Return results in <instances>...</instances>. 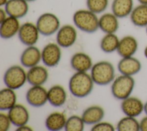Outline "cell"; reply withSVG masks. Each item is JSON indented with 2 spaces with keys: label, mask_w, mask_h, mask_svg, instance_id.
Returning <instances> with one entry per match:
<instances>
[{
  "label": "cell",
  "mask_w": 147,
  "mask_h": 131,
  "mask_svg": "<svg viewBox=\"0 0 147 131\" xmlns=\"http://www.w3.org/2000/svg\"><path fill=\"white\" fill-rule=\"evenodd\" d=\"M94 83L91 75L86 72H76L69 80V90L76 98H84L92 92Z\"/></svg>",
  "instance_id": "obj_1"
},
{
  "label": "cell",
  "mask_w": 147,
  "mask_h": 131,
  "mask_svg": "<svg viewBox=\"0 0 147 131\" xmlns=\"http://www.w3.org/2000/svg\"><path fill=\"white\" fill-rule=\"evenodd\" d=\"M73 22L80 31L91 33L99 29V18L89 9H79L73 15Z\"/></svg>",
  "instance_id": "obj_2"
},
{
  "label": "cell",
  "mask_w": 147,
  "mask_h": 131,
  "mask_svg": "<svg viewBox=\"0 0 147 131\" xmlns=\"http://www.w3.org/2000/svg\"><path fill=\"white\" fill-rule=\"evenodd\" d=\"M91 76L94 83L99 85H106L114 80L115 69L108 61H100L92 65Z\"/></svg>",
  "instance_id": "obj_3"
},
{
  "label": "cell",
  "mask_w": 147,
  "mask_h": 131,
  "mask_svg": "<svg viewBox=\"0 0 147 131\" xmlns=\"http://www.w3.org/2000/svg\"><path fill=\"white\" fill-rule=\"evenodd\" d=\"M135 84L133 76L121 74L113 80L111 87V93L115 98L122 100L131 95Z\"/></svg>",
  "instance_id": "obj_4"
},
{
  "label": "cell",
  "mask_w": 147,
  "mask_h": 131,
  "mask_svg": "<svg viewBox=\"0 0 147 131\" xmlns=\"http://www.w3.org/2000/svg\"><path fill=\"white\" fill-rule=\"evenodd\" d=\"M26 81H27L26 73L19 65L9 67L3 76V81L6 86L14 90L22 87Z\"/></svg>",
  "instance_id": "obj_5"
},
{
  "label": "cell",
  "mask_w": 147,
  "mask_h": 131,
  "mask_svg": "<svg viewBox=\"0 0 147 131\" xmlns=\"http://www.w3.org/2000/svg\"><path fill=\"white\" fill-rule=\"evenodd\" d=\"M36 24L40 33L46 36L54 34L60 28L59 18L55 14L49 12L41 14L38 17Z\"/></svg>",
  "instance_id": "obj_6"
},
{
  "label": "cell",
  "mask_w": 147,
  "mask_h": 131,
  "mask_svg": "<svg viewBox=\"0 0 147 131\" xmlns=\"http://www.w3.org/2000/svg\"><path fill=\"white\" fill-rule=\"evenodd\" d=\"M40 32L36 26L30 22H26L21 25L18 36L21 42L27 46H34L38 41Z\"/></svg>",
  "instance_id": "obj_7"
},
{
  "label": "cell",
  "mask_w": 147,
  "mask_h": 131,
  "mask_svg": "<svg viewBox=\"0 0 147 131\" xmlns=\"http://www.w3.org/2000/svg\"><path fill=\"white\" fill-rule=\"evenodd\" d=\"M77 36V31L74 26L69 24L64 25L57 32V44L63 48L69 47L75 43Z\"/></svg>",
  "instance_id": "obj_8"
},
{
  "label": "cell",
  "mask_w": 147,
  "mask_h": 131,
  "mask_svg": "<svg viewBox=\"0 0 147 131\" xmlns=\"http://www.w3.org/2000/svg\"><path fill=\"white\" fill-rule=\"evenodd\" d=\"M61 55V49L58 44L49 43L42 50L41 60L47 66L54 67L60 62Z\"/></svg>",
  "instance_id": "obj_9"
},
{
  "label": "cell",
  "mask_w": 147,
  "mask_h": 131,
  "mask_svg": "<svg viewBox=\"0 0 147 131\" xmlns=\"http://www.w3.org/2000/svg\"><path fill=\"white\" fill-rule=\"evenodd\" d=\"M26 99L33 107H41L48 101V91L41 85H32L26 93Z\"/></svg>",
  "instance_id": "obj_10"
},
{
  "label": "cell",
  "mask_w": 147,
  "mask_h": 131,
  "mask_svg": "<svg viewBox=\"0 0 147 131\" xmlns=\"http://www.w3.org/2000/svg\"><path fill=\"white\" fill-rule=\"evenodd\" d=\"M121 108L125 115L137 117L144 111V103L140 99L130 96L122 100Z\"/></svg>",
  "instance_id": "obj_11"
},
{
  "label": "cell",
  "mask_w": 147,
  "mask_h": 131,
  "mask_svg": "<svg viewBox=\"0 0 147 131\" xmlns=\"http://www.w3.org/2000/svg\"><path fill=\"white\" fill-rule=\"evenodd\" d=\"M117 68L121 74L133 76L140 72L142 65L140 61L133 56L122 57L118 63Z\"/></svg>",
  "instance_id": "obj_12"
},
{
  "label": "cell",
  "mask_w": 147,
  "mask_h": 131,
  "mask_svg": "<svg viewBox=\"0 0 147 131\" xmlns=\"http://www.w3.org/2000/svg\"><path fill=\"white\" fill-rule=\"evenodd\" d=\"M138 48V43L136 38L131 35H126L119 40L117 51L122 57L133 56Z\"/></svg>",
  "instance_id": "obj_13"
},
{
  "label": "cell",
  "mask_w": 147,
  "mask_h": 131,
  "mask_svg": "<svg viewBox=\"0 0 147 131\" xmlns=\"http://www.w3.org/2000/svg\"><path fill=\"white\" fill-rule=\"evenodd\" d=\"M4 6L8 16L18 19L25 16L29 10L28 2L26 0H9Z\"/></svg>",
  "instance_id": "obj_14"
},
{
  "label": "cell",
  "mask_w": 147,
  "mask_h": 131,
  "mask_svg": "<svg viewBox=\"0 0 147 131\" xmlns=\"http://www.w3.org/2000/svg\"><path fill=\"white\" fill-rule=\"evenodd\" d=\"M21 25L18 18L8 16L0 23V35L2 39H8L18 34Z\"/></svg>",
  "instance_id": "obj_15"
},
{
  "label": "cell",
  "mask_w": 147,
  "mask_h": 131,
  "mask_svg": "<svg viewBox=\"0 0 147 131\" xmlns=\"http://www.w3.org/2000/svg\"><path fill=\"white\" fill-rule=\"evenodd\" d=\"M7 115L11 123L17 127L26 125L29 119L28 110L20 104H16L9 110Z\"/></svg>",
  "instance_id": "obj_16"
},
{
  "label": "cell",
  "mask_w": 147,
  "mask_h": 131,
  "mask_svg": "<svg viewBox=\"0 0 147 131\" xmlns=\"http://www.w3.org/2000/svg\"><path fill=\"white\" fill-rule=\"evenodd\" d=\"M41 59V53L36 46H28L22 53L20 57L21 64L25 68L36 66Z\"/></svg>",
  "instance_id": "obj_17"
},
{
  "label": "cell",
  "mask_w": 147,
  "mask_h": 131,
  "mask_svg": "<svg viewBox=\"0 0 147 131\" xmlns=\"http://www.w3.org/2000/svg\"><path fill=\"white\" fill-rule=\"evenodd\" d=\"M27 81L32 85H42L48 78L47 69L41 66L30 68L26 73Z\"/></svg>",
  "instance_id": "obj_18"
},
{
  "label": "cell",
  "mask_w": 147,
  "mask_h": 131,
  "mask_svg": "<svg viewBox=\"0 0 147 131\" xmlns=\"http://www.w3.org/2000/svg\"><path fill=\"white\" fill-rule=\"evenodd\" d=\"M119 27L118 18L113 13H105L99 18V28L105 33H115Z\"/></svg>",
  "instance_id": "obj_19"
},
{
  "label": "cell",
  "mask_w": 147,
  "mask_h": 131,
  "mask_svg": "<svg viewBox=\"0 0 147 131\" xmlns=\"http://www.w3.org/2000/svg\"><path fill=\"white\" fill-rule=\"evenodd\" d=\"M71 66L76 72H86L91 69L92 61L91 57L83 53H76L74 54L70 61Z\"/></svg>",
  "instance_id": "obj_20"
},
{
  "label": "cell",
  "mask_w": 147,
  "mask_h": 131,
  "mask_svg": "<svg viewBox=\"0 0 147 131\" xmlns=\"http://www.w3.org/2000/svg\"><path fill=\"white\" fill-rule=\"evenodd\" d=\"M133 8V0H113L111 3L112 13L118 18L130 16Z\"/></svg>",
  "instance_id": "obj_21"
},
{
  "label": "cell",
  "mask_w": 147,
  "mask_h": 131,
  "mask_svg": "<svg viewBox=\"0 0 147 131\" xmlns=\"http://www.w3.org/2000/svg\"><path fill=\"white\" fill-rule=\"evenodd\" d=\"M105 116V111L99 106H91L86 108L82 113V118L87 125H94L102 121Z\"/></svg>",
  "instance_id": "obj_22"
},
{
  "label": "cell",
  "mask_w": 147,
  "mask_h": 131,
  "mask_svg": "<svg viewBox=\"0 0 147 131\" xmlns=\"http://www.w3.org/2000/svg\"><path fill=\"white\" fill-rule=\"evenodd\" d=\"M66 99V91L61 85H53L48 91V101L54 107L62 106L65 103Z\"/></svg>",
  "instance_id": "obj_23"
},
{
  "label": "cell",
  "mask_w": 147,
  "mask_h": 131,
  "mask_svg": "<svg viewBox=\"0 0 147 131\" xmlns=\"http://www.w3.org/2000/svg\"><path fill=\"white\" fill-rule=\"evenodd\" d=\"M130 19L136 27L144 28L147 26V5L141 4L134 7Z\"/></svg>",
  "instance_id": "obj_24"
},
{
  "label": "cell",
  "mask_w": 147,
  "mask_h": 131,
  "mask_svg": "<svg viewBox=\"0 0 147 131\" xmlns=\"http://www.w3.org/2000/svg\"><path fill=\"white\" fill-rule=\"evenodd\" d=\"M67 119L65 115L60 112L50 114L45 119V126L49 130L57 131L64 128Z\"/></svg>",
  "instance_id": "obj_25"
},
{
  "label": "cell",
  "mask_w": 147,
  "mask_h": 131,
  "mask_svg": "<svg viewBox=\"0 0 147 131\" xmlns=\"http://www.w3.org/2000/svg\"><path fill=\"white\" fill-rule=\"evenodd\" d=\"M16 94L14 89L8 87L1 89L0 92V110L1 111L9 110L16 104Z\"/></svg>",
  "instance_id": "obj_26"
},
{
  "label": "cell",
  "mask_w": 147,
  "mask_h": 131,
  "mask_svg": "<svg viewBox=\"0 0 147 131\" xmlns=\"http://www.w3.org/2000/svg\"><path fill=\"white\" fill-rule=\"evenodd\" d=\"M119 40L115 33H106L100 40V49L106 53H111L117 51Z\"/></svg>",
  "instance_id": "obj_27"
},
{
  "label": "cell",
  "mask_w": 147,
  "mask_h": 131,
  "mask_svg": "<svg viewBox=\"0 0 147 131\" xmlns=\"http://www.w3.org/2000/svg\"><path fill=\"white\" fill-rule=\"evenodd\" d=\"M117 129L118 131H140V122L136 117L126 115L118 121Z\"/></svg>",
  "instance_id": "obj_28"
},
{
  "label": "cell",
  "mask_w": 147,
  "mask_h": 131,
  "mask_svg": "<svg viewBox=\"0 0 147 131\" xmlns=\"http://www.w3.org/2000/svg\"><path fill=\"white\" fill-rule=\"evenodd\" d=\"M84 124L82 117L74 115L67 119L64 129L66 131H82Z\"/></svg>",
  "instance_id": "obj_29"
},
{
  "label": "cell",
  "mask_w": 147,
  "mask_h": 131,
  "mask_svg": "<svg viewBox=\"0 0 147 131\" xmlns=\"http://www.w3.org/2000/svg\"><path fill=\"white\" fill-rule=\"evenodd\" d=\"M108 5L109 0H86L87 9L96 14L105 12Z\"/></svg>",
  "instance_id": "obj_30"
},
{
  "label": "cell",
  "mask_w": 147,
  "mask_h": 131,
  "mask_svg": "<svg viewBox=\"0 0 147 131\" xmlns=\"http://www.w3.org/2000/svg\"><path fill=\"white\" fill-rule=\"evenodd\" d=\"M114 127L111 123L106 122H99L94 124L91 130L92 131H114Z\"/></svg>",
  "instance_id": "obj_31"
},
{
  "label": "cell",
  "mask_w": 147,
  "mask_h": 131,
  "mask_svg": "<svg viewBox=\"0 0 147 131\" xmlns=\"http://www.w3.org/2000/svg\"><path fill=\"white\" fill-rule=\"evenodd\" d=\"M11 123L10 119L8 116L3 113L0 114V130L7 131L9 129L10 124Z\"/></svg>",
  "instance_id": "obj_32"
},
{
  "label": "cell",
  "mask_w": 147,
  "mask_h": 131,
  "mask_svg": "<svg viewBox=\"0 0 147 131\" xmlns=\"http://www.w3.org/2000/svg\"><path fill=\"white\" fill-rule=\"evenodd\" d=\"M140 131H147V115L140 121Z\"/></svg>",
  "instance_id": "obj_33"
},
{
  "label": "cell",
  "mask_w": 147,
  "mask_h": 131,
  "mask_svg": "<svg viewBox=\"0 0 147 131\" xmlns=\"http://www.w3.org/2000/svg\"><path fill=\"white\" fill-rule=\"evenodd\" d=\"M8 14L6 12V11L5 10V8H0V23L3 21L5 19H6L7 17Z\"/></svg>",
  "instance_id": "obj_34"
},
{
  "label": "cell",
  "mask_w": 147,
  "mask_h": 131,
  "mask_svg": "<svg viewBox=\"0 0 147 131\" xmlns=\"http://www.w3.org/2000/svg\"><path fill=\"white\" fill-rule=\"evenodd\" d=\"M16 130L17 131H30V130H32V129L30 127L27 126L26 125H24L17 127Z\"/></svg>",
  "instance_id": "obj_35"
},
{
  "label": "cell",
  "mask_w": 147,
  "mask_h": 131,
  "mask_svg": "<svg viewBox=\"0 0 147 131\" xmlns=\"http://www.w3.org/2000/svg\"><path fill=\"white\" fill-rule=\"evenodd\" d=\"M9 0H0V6H5Z\"/></svg>",
  "instance_id": "obj_36"
},
{
  "label": "cell",
  "mask_w": 147,
  "mask_h": 131,
  "mask_svg": "<svg viewBox=\"0 0 147 131\" xmlns=\"http://www.w3.org/2000/svg\"><path fill=\"white\" fill-rule=\"evenodd\" d=\"M137 1L141 4L147 5V0H137Z\"/></svg>",
  "instance_id": "obj_37"
},
{
  "label": "cell",
  "mask_w": 147,
  "mask_h": 131,
  "mask_svg": "<svg viewBox=\"0 0 147 131\" xmlns=\"http://www.w3.org/2000/svg\"><path fill=\"white\" fill-rule=\"evenodd\" d=\"M144 113L147 115V101L144 103Z\"/></svg>",
  "instance_id": "obj_38"
},
{
  "label": "cell",
  "mask_w": 147,
  "mask_h": 131,
  "mask_svg": "<svg viewBox=\"0 0 147 131\" xmlns=\"http://www.w3.org/2000/svg\"><path fill=\"white\" fill-rule=\"evenodd\" d=\"M144 56L147 59V46L145 47L144 48Z\"/></svg>",
  "instance_id": "obj_39"
},
{
  "label": "cell",
  "mask_w": 147,
  "mask_h": 131,
  "mask_svg": "<svg viewBox=\"0 0 147 131\" xmlns=\"http://www.w3.org/2000/svg\"><path fill=\"white\" fill-rule=\"evenodd\" d=\"M26 1L29 2H33V1H35L36 0H26Z\"/></svg>",
  "instance_id": "obj_40"
},
{
  "label": "cell",
  "mask_w": 147,
  "mask_h": 131,
  "mask_svg": "<svg viewBox=\"0 0 147 131\" xmlns=\"http://www.w3.org/2000/svg\"><path fill=\"white\" fill-rule=\"evenodd\" d=\"M145 31H146V34L147 35V26L145 27Z\"/></svg>",
  "instance_id": "obj_41"
}]
</instances>
